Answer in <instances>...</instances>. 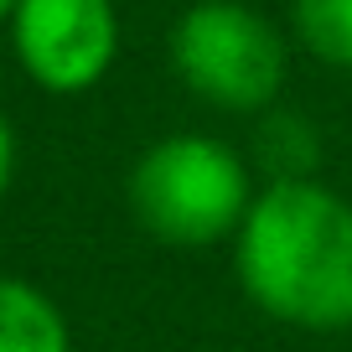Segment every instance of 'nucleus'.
<instances>
[{"label": "nucleus", "mask_w": 352, "mask_h": 352, "mask_svg": "<svg viewBox=\"0 0 352 352\" xmlns=\"http://www.w3.org/2000/svg\"><path fill=\"white\" fill-rule=\"evenodd\" d=\"M233 275L285 327L352 331V202L316 176L270 182L233 239Z\"/></svg>", "instance_id": "f257e3e1"}, {"label": "nucleus", "mask_w": 352, "mask_h": 352, "mask_svg": "<svg viewBox=\"0 0 352 352\" xmlns=\"http://www.w3.org/2000/svg\"><path fill=\"white\" fill-rule=\"evenodd\" d=\"M130 212L155 243L166 249H212L239 239L254 208V176L233 145L212 135H166L145 145L124 182Z\"/></svg>", "instance_id": "f03ea898"}, {"label": "nucleus", "mask_w": 352, "mask_h": 352, "mask_svg": "<svg viewBox=\"0 0 352 352\" xmlns=\"http://www.w3.org/2000/svg\"><path fill=\"white\" fill-rule=\"evenodd\" d=\"M171 67L202 104L228 114H270L285 88V36L243 0H197L171 26Z\"/></svg>", "instance_id": "7ed1b4c3"}, {"label": "nucleus", "mask_w": 352, "mask_h": 352, "mask_svg": "<svg viewBox=\"0 0 352 352\" xmlns=\"http://www.w3.org/2000/svg\"><path fill=\"white\" fill-rule=\"evenodd\" d=\"M6 36L42 94L73 99L109 78L120 57V11L114 0H16Z\"/></svg>", "instance_id": "20e7f679"}, {"label": "nucleus", "mask_w": 352, "mask_h": 352, "mask_svg": "<svg viewBox=\"0 0 352 352\" xmlns=\"http://www.w3.org/2000/svg\"><path fill=\"white\" fill-rule=\"evenodd\" d=\"M0 352H73L63 306L32 280L0 275Z\"/></svg>", "instance_id": "39448f33"}, {"label": "nucleus", "mask_w": 352, "mask_h": 352, "mask_svg": "<svg viewBox=\"0 0 352 352\" xmlns=\"http://www.w3.org/2000/svg\"><path fill=\"white\" fill-rule=\"evenodd\" d=\"M290 26L316 63L352 73V0H290Z\"/></svg>", "instance_id": "423d86ee"}, {"label": "nucleus", "mask_w": 352, "mask_h": 352, "mask_svg": "<svg viewBox=\"0 0 352 352\" xmlns=\"http://www.w3.org/2000/svg\"><path fill=\"white\" fill-rule=\"evenodd\" d=\"M259 151L275 161V182H290V176H311V161H316V130L306 120L285 109H270L264 114V130H259Z\"/></svg>", "instance_id": "0eeeda50"}, {"label": "nucleus", "mask_w": 352, "mask_h": 352, "mask_svg": "<svg viewBox=\"0 0 352 352\" xmlns=\"http://www.w3.org/2000/svg\"><path fill=\"white\" fill-rule=\"evenodd\" d=\"M11 182H16V130H11V120L0 114V197L11 192Z\"/></svg>", "instance_id": "6e6552de"}, {"label": "nucleus", "mask_w": 352, "mask_h": 352, "mask_svg": "<svg viewBox=\"0 0 352 352\" xmlns=\"http://www.w3.org/2000/svg\"><path fill=\"white\" fill-rule=\"evenodd\" d=\"M11 11H16V0H0V32H6V21H11Z\"/></svg>", "instance_id": "1a4fd4ad"}]
</instances>
